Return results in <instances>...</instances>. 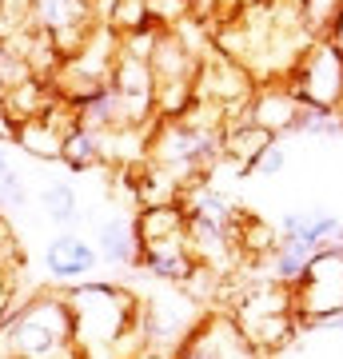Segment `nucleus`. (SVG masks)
Returning a JSON list of instances; mask_svg holds the SVG:
<instances>
[{
	"label": "nucleus",
	"instance_id": "1",
	"mask_svg": "<svg viewBox=\"0 0 343 359\" xmlns=\"http://www.w3.org/2000/svg\"><path fill=\"white\" fill-rule=\"evenodd\" d=\"M72 316V344L80 359H112L140 339V299L120 283H72L60 287Z\"/></svg>",
	"mask_w": 343,
	"mask_h": 359
},
{
	"label": "nucleus",
	"instance_id": "2",
	"mask_svg": "<svg viewBox=\"0 0 343 359\" xmlns=\"http://www.w3.org/2000/svg\"><path fill=\"white\" fill-rule=\"evenodd\" d=\"M68 351H76V344L64 292L28 295L0 323V359H60Z\"/></svg>",
	"mask_w": 343,
	"mask_h": 359
},
{
	"label": "nucleus",
	"instance_id": "3",
	"mask_svg": "<svg viewBox=\"0 0 343 359\" xmlns=\"http://www.w3.org/2000/svg\"><path fill=\"white\" fill-rule=\"evenodd\" d=\"M228 320L236 323V332L243 335V344L267 355L276 347L292 344L295 335V311H292V287L280 280H260V283H243L236 299H231Z\"/></svg>",
	"mask_w": 343,
	"mask_h": 359
},
{
	"label": "nucleus",
	"instance_id": "4",
	"mask_svg": "<svg viewBox=\"0 0 343 359\" xmlns=\"http://www.w3.org/2000/svg\"><path fill=\"white\" fill-rule=\"evenodd\" d=\"M292 311L304 323H328L335 316H343V248L323 244L316 248L311 264L304 268V276L292 283Z\"/></svg>",
	"mask_w": 343,
	"mask_h": 359
},
{
	"label": "nucleus",
	"instance_id": "5",
	"mask_svg": "<svg viewBox=\"0 0 343 359\" xmlns=\"http://www.w3.org/2000/svg\"><path fill=\"white\" fill-rule=\"evenodd\" d=\"M288 88L316 112H343V48L335 40H316L292 68Z\"/></svg>",
	"mask_w": 343,
	"mask_h": 359
},
{
	"label": "nucleus",
	"instance_id": "6",
	"mask_svg": "<svg viewBox=\"0 0 343 359\" xmlns=\"http://www.w3.org/2000/svg\"><path fill=\"white\" fill-rule=\"evenodd\" d=\"M96 25H100V16H96L92 0H32V28L48 32L60 60H68L92 36Z\"/></svg>",
	"mask_w": 343,
	"mask_h": 359
},
{
	"label": "nucleus",
	"instance_id": "7",
	"mask_svg": "<svg viewBox=\"0 0 343 359\" xmlns=\"http://www.w3.org/2000/svg\"><path fill=\"white\" fill-rule=\"evenodd\" d=\"M96 268H100V252H96L92 240H84L76 231H60L44 248V271L56 283H64V287H72V280L92 276Z\"/></svg>",
	"mask_w": 343,
	"mask_h": 359
},
{
	"label": "nucleus",
	"instance_id": "8",
	"mask_svg": "<svg viewBox=\"0 0 343 359\" xmlns=\"http://www.w3.org/2000/svg\"><path fill=\"white\" fill-rule=\"evenodd\" d=\"M260 351L243 344V335L236 332V323L228 316H212V320H203L191 339L176 351V359H255Z\"/></svg>",
	"mask_w": 343,
	"mask_h": 359
},
{
	"label": "nucleus",
	"instance_id": "9",
	"mask_svg": "<svg viewBox=\"0 0 343 359\" xmlns=\"http://www.w3.org/2000/svg\"><path fill=\"white\" fill-rule=\"evenodd\" d=\"M300 108H304V104L295 100V92L288 88V84H260V88L252 92L248 108H243V116L280 140V136H292Z\"/></svg>",
	"mask_w": 343,
	"mask_h": 359
},
{
	"label": "nucleus",
	"instance_id": "10",
	"mask_svg": "<svg viewBox=\"0 0 343 359\" xmlns=\"http://www.w3.org/2000/svg\"><path fill=\"white\" fill-rule=\"evenodd\" d=\"M140 268L152 280L168 283V287H188V280L200 271V264H196V256L188 248V236H184V240H164V244H144Z\"/></svg>",
	"mask_w": 343,
	"mask_h": 359
},
{
	"label": "nucleus",
	"instance_id": "11",
	"mask_svg": "<svg viewBox=\"0 0 343 359\" xmlns=\"http://www.w3.org/2000/svg\"><path fill=\"white\" fill-rule=\"evenodd\" d=\"M220 144H224V164H228L236 176H248V164H252L264 148H271L276 136H271L267 128H260V124H252V120L240 112V116H231L228 124H224Z\"/></svg>",
	"mask_w": 343,
	"mask_h": 359
},
{
	"label": "nucleus",
	"instance_id": "12",
	"mask_svg": "<svg viewBox=\"0 0 343 359\" xmlns=\"http://www.w3.org/2000/svg\"><path fill=\"white\" fill-rule=\"evenodd\" d=\"M96 252H100L104 264H116V268H140V236H136V224L128 216H108L96 224Z\"/></svg>",
	"mask_w": 343,
	"mask_h": 359
},
{
	"label": "nucleus",
	"instance_id": "13",
	"mask_svg": "<svg viewBox=\"0 0 343 359\" xmlns=\"http://www.w3.org/2000/svg\"><path fill=\"white\" fill-rule=\"evenodd\" d=\"M132 224H136V236H140V248L144 244H164V240H184L188 236V212H184V204H148L140 208L136 216H132Z\"/></svg>",
	"mask_w": 343,
	"mask_h": 359
},
{
	"label": "nucleus",
	"instance_id": "14",
	"mask_svg": "<svg viewBox=\"0 0 343 359\" xmlns=\"http://www.w3.org/2000/svg\"><path fill=\"white\" fill-rule=\"evenodd\" d=\"M60 164L72 168V172H92V168L104 164V144H100V132H88L72 124L64 132V148H60Z\"/></svg>",
	"mask_w": 343,
	"mask_h": 359
},
{
	"label": "nucleus",
	"instance_id": "15",
	"mask_svg": "<svg viewBox=\"0 0 343 359\" xmlns=\"http://www.w3.org/2000/svg\"><path fill=\"white\" fill-rule=\"evenodd\" d=\"M40 208H44L48 224H56V228H68V224L80 219V196L68 180H48V184H40Z\"/></svg>",
	"mask_w": 343,
	"mask_h": 359
},
{
	"label": "nucleus",
	"instance_id": "16",
	"mask_svg": "<svg viewBox=\"0 0 343 359\" xmlns=\"http://www.w3.org/2000/svg\"><path fill=\"white\" fill-rule=\"evenodd\" d=\"M311 256H316V248L307 244V240H280V248L267 256V264H271V268H267V276L292 287V283L304 276V268L311 264Z\"/></svg>",
	"mask_w": 343,
	"mask_h": 359
},
{
	"label": "nucleus",
	"instance_id": "17",
	"mask_svg": "<svg viewBox=\"0 0 343 359\" xmlns=\"http://www.w3.org/2000/svg\"><path fill=\"white\" fill-rule=\"evenodd\" d=\"M283 168H288V152H283V144L276 140L271 148H264V152L248 164V176H280Z\"/></svg>",
	"mask_w": 343,
	"mask_h": 359
},
{
	"label": "nucleus",
	"instance_id": "18",
	"mask_svg": "<svg viewBox=\"0 0 343 359\" xmlns=\"http://www.w3.org/2000/svg\"><path fill=\"white\" fill-rule=\"evenodd\" d=\"M0 196L8 200L13 208H25L28 204V188H25V176L20 172H8V176L0 180Z\"/></svg>",
	"mask_w": 343,
	"mask_h": 359
},
{
	"label": "nucleus",
	"instance_id": "19",
	"mask_svg": "<svg viewBox=\"0 0 343 359\" xmlns=\"http://www.w3.org/2000/svg\"><path fill=\"white\" fill-rule=\"evenodd\" d=\"M13 292H16V276H13V271H4V276H0V323L25 304V299H16Z\"/></svg>",
	"mask_w": 343,
	"mask_h": 359
},
{
	"label": "nucleus",
	"instance_id": "20",
	"mask_svg": "<svg viewBox=\"0 0 343 359\" xmlns=\"http://www.w3.org/2000/svg\"><path fill=\"white\" fill-rule=\"evenodd\" d=\"M200 4V13H203V4L208 8H220V16H236V13H243V8H252V4H260V0H196Z\"/></svg>",
	"mask_w": 343,
	"mask_h": 359
}]
</instances>
